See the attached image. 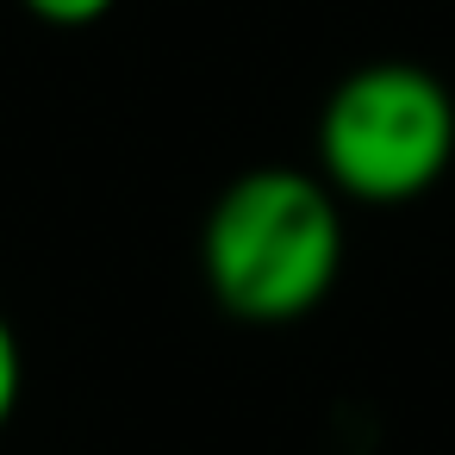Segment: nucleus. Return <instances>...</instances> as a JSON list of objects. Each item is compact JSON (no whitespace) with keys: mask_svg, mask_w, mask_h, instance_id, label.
<instances>
[{"mask_svg":"<svg viewBox=\"0 0 455 455\" xmlns=\"http://www.w3.org/2000/svg\"><path fill=\"white\" fill-rule=\"evenodd\" d=\"M343 268V194L324 175L262 163L219 188L200 225L206 293L237 324H299Z\"/></svg>","mask_w":455,"mask_h":455,"instance_id":"f257e3e1","label":"nucleus"},{"mask_svg":"<svg viewBox=\"0 0 455 455\" xmlns=\"http://www.w3.org/2000/svg\"><path fill=\"white\" fill-rule=\"evenodd\" d=\"M455 163V94L436 69L380 57L349 69L318 113V175L355 206H405Z\"/></svg>","mask_w":455,"mask_h":455,"instance_id":"f03ea898","label":"nucleus"},{"mask_svg":"<svg viewBox=\"0 0 455 455\" xmlns=\"http://www.w3.org/2000/svg\"><path fill=\"white\" fill-rule=\"evenodd\" d=\"M20 387H26L20 331H13V318H7V312H0V430H7V418L20 411Z\"/></svg>","mask_w":455,"mask_h":455,"instance_id":"20e7f679","label":"nucleus"},{"mask_svg":"<svg viewBox=\"0 0 455 455\" xmlns=\"http://www.w3.org/2000/svg\"><path fill=\"white\" fill-rule=\"evenodd\" d=\"M20 7L38 20V26H57V32H82V26H100L119 0H20Z\"/></svg>","mask_w":455,"mask_h":455,"instance_id":"7ed1b4c3","label":"nucleus"}]
</instances>
